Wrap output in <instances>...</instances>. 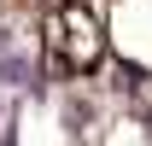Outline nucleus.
Wrapping results in <instances>:
<instances>
[{
	"mask_svg": "<svg viewBox=\"0 0 152 146\" xmlns=\"http://www.w3.org/2000/svg\"><path fill=\"white\" fill-rule=\"evenodd\" d=\"M47 35H53V47H58L64 64H94L99 58V18L88 6H58L47 18Z\"/></svg>",
	"mask_w": 152,
	"mask_h": 146,
	"instance_id": "nucleus-1",
	"label": "nucleus"
},
{
	"mask_svg": "<svg viewBox=\"0 0 152 146\" xmlns=\"http://www.w3.org/2000/svg\"><path fill=\"white\" fill-rule=\"evenodd\" d=\"M0 88H29V93H41V76H35V64H29V53L23 47H0Z\"/></svg>",
	"mask_w": 152,
	"mask_h": 146,
	"instance_id": "nucleus-2",
	"label": "nucleus"
}]
</instances>
